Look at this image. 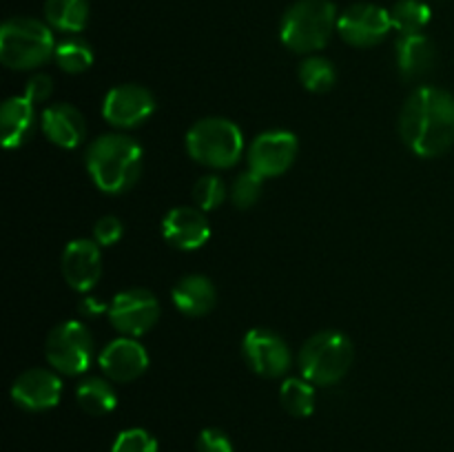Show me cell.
<instances>
[{"label": "cell", "instance_id": "cell-5", "mask_svg": "<svg viewBox=\"0 0 454 452\" xmlns=\"http://www.w3.org/2000/svg\"><path fill=\"white\" fill-rule=\"evenodd\" d=\"M355 359V346L344 332L322 331L304 341L300 350V370L313 386H333L344 379Z\"/></svg>", "mask_w": 454, "mask_h": 452}, {"label": "cell", "instance_id": "cell-11", "mask_svg": "<svg viewBox=\"0 0 454 452\" xmlns=\"http://www.w3.org/2000/svg\"><path fill=\"white\" fill-rule=\"evenodd\" d=\"M155 97L142 84H118L102 100V115L111 127L133 129L153 115Z\"/></svg>", "mask_w": 454, "mask_h": 452}, {"label": "cell", "instance_id": "cell-17", "mask_svg": "<svg viewBox=\"0 0 454 452\" xmlns=\"http://www.w3.org/2000/svg\"><path fill=\"white\" fill-rule=\"evenodd\" d=\"M40 127H43L49 142L58 144L60 149H75L87 137L84 115L75 106L65 105V102L49 105L40 115Z\"/></svg>", "mask_w": 454, "mask_h": 452}, {"label": "cell", "instance_id": "cell-33", "mask_svg": "<svg viewBox=\"0 0 454 452\" xmlns=\"http://www.w3.org/2000/svg\"><path fill=\"white\" fill-rule=\"evenodd\" d=\"M105 310H109V306L102 304V301H98L96 297H84L82 304H80V313L82 315H89V317H98V315H102Z\"/></svg>", "mask_w": 454, "mask_h": 452}, {"label": "cell", "instance_id": "cell-12", "mask_svg": "<svg viewBox=\"0 0 454 452\" xmlns=\"http://www.w3.org/2000/svg\"><path fill=\"white\" fill-rule=\"evenodd\" d=\"M242 355L253 372L269 379L286 375L291 368L288 344L278 332L266 331V328H253L247 332L242 341Z\"/></svg>", "mask_w": 454, "mask_h": 452}, {"label": "cell", "instance_id": "cell-14", "mask_svg": "<svg viewBox=\"0 0 454 452\" xmlns=\"http://www.w3.org/2000/svg\"><path fill=\"white\" fill-rule=\"evenodd\" d=\"M98 362H100L102 372L111 381L127 384V381H133L145 375L146 368H149V355H146V348L136 337L124 335L109 341L102 348Z\"/></svg>", "mask_w": 454, "mask_h": 452}, {"label": "cell", "instance_id": "cell-21", "mask_svg": "<svg viewBox=\"0 0 454 452\" xmlns=\"http://www.w3.org/2000/svg\"><path fill=\"white\" fill-rule=\"evenodd\" d=\"M44 18L51 29L80 34L89 22V0H44Z\"/></svg>", "mask_w": 454, "mask_h": 452}, {"label": "cell", "instance_id": "cell-10", "mask_svg": "<svg viewBox=\"0 0 454 452\" xmlns=\"http://www.w3.org/2000/svg\"><path fill=\"white\" fill-rule=\"evenodd\" d=\"M297 149H300V142L291 131H282V129L264 131L248 146V168L264 180L278 177L293 167Z\"/></svg>", "mask_w": 454, "mask_h": 452}, {"label": "cell", "instance_id": "cell-26", "mask_svg": "<svg viewBox=\"0 0 454 452\" xmlns=\"http://www.w3.org/2000/svg\"><path fill=\"white\" fill-rule=\"evenodd\" d=\"M56 65L65 74H84L93 65V49L80 38H67L56 47Z\"/></svg>", "mask_w": 454, "mask_h": 452}, {"label": "cell", "instance_id": "cell-15", "mask_svg": "<svg viewBox=\"0 0 454 452\" xmlns=\"http://www.w3.org/2000/svg\"><path fill=\"white\" fill-rule=\"evenodd\" d=\"M62 275L78 292H89L102 275L100 244L91 239H74L62 251Z\"/></svg>", "mask_w": 454, "mask_h": 452}, {"label": "cell", "instance_id": "cell-2", "mask_svg": "<svg viewBox=\"0 0 454 452\" xmlns=\"http://www.w3.org/2000/svg\"><path fill=\"white\" fill-rule=\"evenodd\" d=\"M87 171L102 193H124L140 180L142 146L120 133L96 137L87 149Z\"/></svg>", "mask_w": 454, "mask_h": 452}, {"label": "cell", "instance_id": "cell-3", "mask_svg": "<svg viewBox=\"0 0 454 452\" xmlns=\"http://www.w3.org/2000/svg\"><path fill=\"white\" fill-rule=\"evenodd\" d=\"M51 27L35 18H9L0 29V62L13 71H31L56 56Z\"/></svg>", "mask_w": 454, "mask_h": 452}, {"label": "cell", "instance_id": "cell-13", "mask_svg": "<svg viewBox=\"0 0 454 452\" xmlns=\"http://www.w3.org/2000/svg\"><path fill=\"white\" fill-rule=\"evenodd\" d=\"M62 397V381L56 370L29 368L12 386V399L16 406L29 412H43L56 408Z\"/></svg>", "mask_w": 454, "mask_h": 452}, {"label": "cell", "instance_id": "cell-19", "mask_svg": "<svg viewBox=\"0 0 454 452\" xmlns=\"http://www.w3.org/2000/svg\"><path fill=\"white\" fill-rule=\"evenodd\" d=\"M173 304L186 317H202L215 306L217 291L204 275H186L173 286Z\"/></svg>", "mask_w": 454, "mask_h": 452}, {"label": "cell", "instance_id": "cell-9", "mask_svg": "<svg viewBox=\"0 0 454 452\" xmlns=\"http://www.w3.org/2000/svg\"><path fill=\"white\" fill-rule=\"evenodd\" d=\"M390 12L372 3L350 4L337 20V34L353 47H375L390 34Z\"/></svg>", "mask_w": 454, "mask_h": 452}, {"label": "cell", "instance_id": "cell-4", "mask_svg": "<svg viewBox=\"0 0 454 452\" xmlns=\"http://www.w3.org/2000/svg\"><path fill=\"white\" fill-rule=\"evenodd\" d=\"M337 20V9L331 0H297L284 13L279 38L291 51L315 53L326 47Z\"/></svg>", "mask_w": 454, "mask_h": 452}, {"label": "cell", "instance_id": "cell-6", "mask_svg": "<svg viewBox=\"0 0 454 452\" xmlns=\"http://www.w3.org/2000/svg\"><path fill=\"white\" fill-rule=\"evenodd\" d=\"M186 151L208 168H231L244 153V136L226 118H202L186 133Z\"/></svg>", "mask_w": 454, "mask_h": 452}, {"label": "cell", "instance_id": "cell-24", "mask_svg": "<svg viewBox=\"0 0 454 452\" xmlns=\"http://www.w3.org/2000/svg\"><path fill=\"white\" fill-rule=\"evenodd\" d=\"M390 20L399 35L421 34L430 22V7L421 0H399L390 9Z\"/></svg>", "mask_w": 454, "mask_h": 452}, {"label": "cell", "instance_id": "cell-28", "mask_svg": "<svg viewBox=\"0 0 454 452\" xmlns=\"http://www.w3.org/2000/svg\"><path fill=\"white\" fill-rule=\"evenodd\" d=\"M262 184H264V177L257 175L251 168L239 173L233 180V184H231V202L238 208H242V211L255 207L262 195Z\"/></svg>", "mask_w": 454, "mask_h": 452}, {"label": "cell", "instance_id": "cell-30", "mask_svg": "<svg viewBox=\"0 0 454 452\" xmlns=\"http://www.w3.org/2000/svg\"><path fill=\"white\" fill-rule=\"evenodd\" d=\"M124 235V224L120 217L115 215H105L96 222L93 226V239H96L100 246H114L122 239Z\"/></svg>", "mask_w": 454, "mask_h": 452}, {"label": "cell", "instance_id": "cell-23", "mask_svg": "<svg viewBox=\"0 0 454 452\" xmlns=\"http://www.w3.org/2000/svg\"><path fill=\"white\" fill-rule=\"evenodd\" d=\"M279 401L293 417H310L315 410V388L304 377H288L279 386Z\"/></svg>", "mask_w": 454, "mask_h": 452}, {"label": "cell", "instance_id": "cell-29", "mask_svg": "<svg viewBox=\"0 0 454 452\" xmlns=\"http://www.w3.org/2000/svg\"><path fill=\"white\" fill-rule=\"evenodd\" d=\"M111 452H158V441L145 428H129L115 437Z\"/></svg>", "mask_w": 454, "mask_h": 452}, {"label": "cell", "instance_id": "cell-32", "mask_svg": "<svg viewBox=\"0 0 454 452\" xmlns=\"http://www.w3.org/2000/svg\"><path fill=\"white\" fill-rule=\"evenodd\" d=\"M53 93V80L51 75L47 74H35L31 75L29 82L25 87V96L29 97L34 105H40V102H47Z\"/></svg>", "mask_w": 454, "mask_h": 452}, {"label": "cell", "instance_id": "cell-1", "mask_svg": "<svg viewBox=\"0 0 454 452\" xmlns=\"http://www.w3.org/2000/svg\"><path fill=\"white\" fill-rule=\"evenodd\" d=\"M399 136L419 158H437L454 144V97L437 87H419L399 113Z\"/></svg>", "mask_w": 454, "mask_h": 452}, {"label": "cell", "instance_id": "cell-7", "mask_svg": "<svg viewBox=\"0 0 454 452\" xmlns=\"http://www.w3.org/2000/svg\"><path fill=\"white\" fill-rule=\"evenodd\" d=\"M49 366L62 375H82L91 366L93 337L82 322H62L47 335L44 344Z\"/></svg>", "mask_w": 454, "mask_h": 452}, {"label": "cell", "instance_id": "cell-18", "mask_svg": "<svg viewBox=\"0 0 454 452\" xmlns=\"http://www.w3.org/2000/svg\"><path fill=\"white\" fill-rule=\"evenodd\" d=\"M35 129V105L27 96H13L0 109V131L4 149H18L31 137Z\"/></svg>", "mask_w": 454, "mask_h": 452}, {"label": "cell", "instance_id": "cell-20", "mask_svg": "<svg viewBox=\"0 0 454 452\" xmlns=\"http://www.w3.org/2000/svg\"><path fill=\"white\" fill-rule=\"evenodd\" d=\"M437 60V51L428 35L412 34L399 35L397 40V65L399 74L406 80H419L430 74Z\"/></svg>", "mask_w": 454, "mask_h": 452}, {"label": "cell", "instance_id": "cell-31", "mask_svg": "<svg viewBox=\"0 0 454 452\" xmlns=\"http://www.w3.org/2000/svg\"><path fill=\"white\" fill-rule=\"evenodd\" d=\"M195 450L198 452H233V441L229 434L222 433L217 428H207L200 433L198 441H195Z\"/></svg>", "mask_w": 454, "mask_h": 452}, {"label": "cell", "instance_id": "cell-22", "mask_svg": "<svg viewBox=\"0 0 454 452\" xmlns=\"http://www.w3.org/2000/svg\"><path fill=\"white\" fill-rule=\"evenodd\" d=\"M75 399H78V406L84 412L93 417L109 415L118 406V394L115 388L111 386L109 379H102V377H89L75 390Z\"/></svg>", "mask_w": 454, "mask_h": 452}, {"label": "cell", "instance_id": "cell-25", "mask_svg": "<svg viewBox=\"0 0 454 452\" xmlns=\"http://www.w3.org/2000/svg\"><path fill=\"white\" fill-rule=\"evenodd\" d=\"M300 80L309 91L313 93H326L335 87L337 71L328 58L322 56H309L300 65Z\"/></svg>", "mask_w": 454, "mask_h": 452}, {"label": "cell", "instance_id": "cell-8", "mask_svg": "<svg viewBox=\"0 0 454 452\" xmlns=\"http://www.w3.org/2000/svg\"><path fill=\"white\" fill-rule=\"evenodd\" d=\"M106 315L115 331L127 337H140L158 323L160 304L146 288H129L111 300Z\"/></svg>", "mask_w": 454, "mask_h": 452}, {"label": "cell", "instance_id": "cell-27", "mask_svg": "<svg viewBox=\"0 0 454 452\" xmlns=\"http://www.w3.org/2000/svg\"><path fill=\"white\" fill-rule=\"evenodd\" d=\"M226 195H229V189H226L224 180L213 173L200 177L193 186V199L200 211H215L224 204Z\"/></svg>", "mask_w": 454, "mask_h": 452}, {"label": "cell", "instance_id": "cell-16", "mask_svg": "<svg viewBox=\"0 0 454 452\" xmlns=\"http://www.w3.org/2000/svg\"><path fill=\"white\" fill-rule=\"evenodd\" d=\"M162 235L171 246L180 251H195L211 238V226L200 208L176 207L164 215Z\"/></svg>", "mask_w": 454, "mask_h": 452}]
</instances>
